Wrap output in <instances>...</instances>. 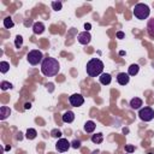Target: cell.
<instances>
[{"label": "cell", "instance_id": "obj_1", "mask_svg": "<svg viewBox=\"0 0 154 154\" xmlns=\"http://www.w3.org/2000/svg\"><path fill=\"white\" fill-rule=\"evenodd\" d=\"M59 70H60V65H59L58 60L54 58L47 57L41 63V72L46 77H53V76L58 75Z\"/></svg>", "mask_w": 154, "mask_h": 154}, {"label": "cell", "instance_id": "obj_2", "mask_svg": "<svg viewBox=\"0 0 154 154\" xmlns=\"http://www.w3.org/2000/svg\"><path fill=\"white\" fill-rule=\"evenodd\" d=\"M87 73L89 77H97V76H101L103 72V63L97 59V58H93L90 59L88 63H87Z\"/></svg>", "mask_w": 154, "mask_h": 154}, {"label": "cell", "instance_id": "obj_3", "mask_svg": "<svg viewBox=\"0 0 154 154\" xmlns=\"http://www.w3.org/2000/svg\"><path fill=\"white\" fill-rule=\"evenodd\" d=\"M149 13H150V10H149L148 5H146V4L138 2L134 7V16L137 19H140V20H143V19L148 18L149 17Z\"/></svg>", "mask_w": 154, "mask_h": 154}, {"label": "cell", "instance_id": "obj_4", "mask_svg": "<svg viewBox=\"0 0 154 154\" xmlns=\"http://www.w3.org/2000/svg\"><path fill=\"white\" fill-rule=\"evenodd\" d=\"M26 59H28V61H29L30 65H37V64L42 63L45 58H43V54H42L41 51H38V49H32V51H30V52L26 54Z\"/></svg>", "mask_w": 154, "mask_h": 154}, {"label": "cell", "instance_id": "obj_5", "mask_svg": "<svg viewBox=\"0 0 154 154\" xmlns=\"http://www.w3.org/2000/svg\"><path fill=\"white\" fill-rule=\"evenodd\" d=\"M138 117L143 122H150L154 118V109L152 107H148V106L147 107H143V108H140Z\"/></svg>", "mask_w": 154, "mask_h": 154}, {"label": "cell", "instance_id": "obj_6", "mask_svg": "<svg viewBox=\"0 0 154 154\" xmlns=\"http://www.w3.org/2000/svg\"><path fill=\"white\" fill-rule=\"evenodd\" d=\"M71 147V143L66 140V138H59L55 143V149L59 152V153H64V152H67L69 148Z\"/></svg>", "mask_w": 154, "mask_h": 154}, {"label": "cell", "instance_id": "obj_7", "mask_svg": "<svg viewBox=\"0 0 154 154\" xmlns=\"http://www.w3.org/2000/svg\"><path fill=\"white\" fill-rule=\"evenodd\" d=\"M69 101H70V103H71V106H73V107H79V106H82L83 103H84V97L81 95V94H72L70 97H69Z\"/></svg>", "mask_w": 154, "mask_h": 154}, {"label": "cell", "instance_id": "obj_8", "mask_svg": "<svg viewBox=\"0 0 154 154\" xmlns=\"http://www.w3.org/2000/svg\"><path fill=\"white\" fill-rule=\"evenodd\" d=\"M77 40L81 45H88L91 40V35L89 34V31H82L77 35Z\"/></svg>", "mask_w": 154, "mask_h": 154}, {"label": "cell", "instance_id": "obj_9", "mask_svg": "<svg viewBox=\"0 0 154 154\" xmlns=\"http://www.w3.org/2000/svg\"><path fill=\"white\" fill-rule=\"evenodd\" d=\"M117 81H118V83H119L120 85H125V84L129 83L130 77H129L128 73H125V72H120V73L117 75Z\"/></svg>", "mask_w": 154, "mask_h": 154}, {"label": "cell", "instance_id": "obj_10", "mask_svg": "<svg viewBox=\"0 0 154 154\" xmlns=\"http://www.w3.org/2000/svg\"><path fill=\"white\" fill-rule=\"evenodd\" d=\"M45 29H46V26H45V24H43L42 22H36V23L32 24V31H34V34H36V35L42 34V32L45 31Z\"/></svg>", "mask_w": 154, "mask_h": 154}, {"label": "cell", "instance_id": "obj_11", "mask_svg": "<svg viewBox=\"0 0 154 154\" xmlns=\"http://www.w3.org/2000/svg\"><path fill=\"white\" fill-rule=\"evenodd\" d=\"M64 123H72L75 120V113L72 111H66L61 117Z\"/></svg>", "mask_w": 154, "mask_h": 154}, {"label": "cell", "instance_id": "obj_12", "mask_svg": "<svg viewBox=\"0 0 154 154\" xmlns=\"http://www.w3.org/2000/svg\"><path fill=\"white\" fill-rule=\"evenodd\" d=\"M142 99H140V97H134V99H131L130 100V107L132 108V109H140L141 108V106H142Z\"/></svg>", "mask_w": 154, "mask_h": 154}, {"label": "cell", "instance_id": "obj_13", "mask_svg": "<svg viewBox=\"0 0 154 154\" xmlns=\"http://www.w3.org/2000/svg\"><path fill=\"white\" fill-rule=\"evenodd\" d=\"M99 81L101 84L103 85H108L111 82H112V76L109 73H102L100 77H99Z\"/></svg>", "mask_w": 154, "mask_h": 154}, {"label": "cell", "instance_id": "obj_14", "mask_svg": "<svg viewBox=\"0 0 154 154\" xmlns=\"http://www.w3.org/2000/svg\"><path fill=\"white\" fill-rule=\"evenodd\" d=\"M10 114H11L10 107H7V106H1V108H0V119H1V120H5Z\"/></svg>", "mask_w": 154, "mask_h": 154}, {"label": "cell", "instance_id": "obj_15", "mask_svg": "<svg viewBox=\"0 0 154 154\" xmlns=\"http://www.w3.org/2000/svg\"><path fill=\"white\" fill-rule=\"evenodd\" d=\"M96 128V124L93 122V120H88L85 124H84V131L88 132V134H91Z\"/></svg>", "mask_w": 154, "mask_h": 154}, {"label": "cell", "instance_id": "obj_16", "mask_svg": "<svg viewBox=\"0 0 154 154\" xmlns=\"http://www.w3.org/2000/svg\"><path fill=\"white\" fill-rule=\"evenodd\" d=\"M138 71H140V66H138L137 64H131V65L129 66L128 75H129V76H135V75L138 73Z\"/></svg>", "mask_w": 154, "mask_h": 154}, {"label": "cell", "instance_id": "obj_17", "mask_svg": "<svg viewBox=\"0 0 154 154\" xmlns=\"http://www.w3.org/2000/svg\"><path fill=\"white\" fill-rule=\"evenodd\" d=\"M102 141H103V135L101 132H97L91 136V142L95 144H100V143H102Z\"/></svg>", "mask_w": 154, "mask_h": 154}, {"label": "cell", "instance_id": "obj_18", "mask_svg": "<svg viewBox=\"0 0 154 154\" xmlns=\"http://www.w3.org/2000/svg\"><path fill=\"white\" fill-rule=\"evenodd\" d=\"M147 31H148L149 36L154 37V18L148 20V23H147Z\"/></svg>", "mask_w": 154, "mask_h": 154}, {"label": "cell", "instance_id": "obj_19", "mask_svg": "<svg viewBox=\"0 0 154 154\" xmlns=\"http://www.w3.org/2000/svg\"><path fill=\"white\" fill-rule=\"evenodd\" d=\"M36 136H37V131L35 129H28L25 132V137L28 140H34V138H36Z\"/></svg>", "mask_w": 154, "mask_h": 154}, {"label": "cell", "instance_id": "obj_20", "mask_svg": "<svg viewBox=\"0 0 154 154\" xmlns=\"http://www.w3.org/2000/svg\"><path fill=\"white\" fill-rule=\"evenodd\" d=\"M13 25H14V23H13V20H12L11 17H6L4 19V26L6 29H11V28H13Z\"/></svg>", "mask_w": 154, "mask_h": 154}, {"label": "cell", "instance_id": "obj_21", "mask_svg": "<svg viewBox=\"0 0 154 154\" xmlns=\"http://www.w3.org/2000/svg\"><path fill=\"white\" fill-rule=\"evenodd\" d=\"M10 70V64L7 61H1L0 63V71L1 73H6Z\"/></svg>", "mask_w": 154, "mask_h": 154}, {"label": "cell", "instance_id": "obj_22", "mask_svg": "<svg viewBox=\"0 0 154 154\" xmlns=\"http://www.w3.org/2000/svg\"><path fill=\"white\" fill-rule=\"evenodd\" d=\"M52 8L54 10V11H60L61 10V7H63V4L60 2V1H52Z\"/></svg>", "mask_w": 154, "mask_h": 154}, {"label": "cell", "instance_id": "obj_23", "mask_svg": "<svg viewBox=\"0 0 154 154\" xmlns=\"http://www.w3.org/2000/svg\"><path fill=\"white\" fill-rule=\"evenodd\" d=\"M22 45H23V37H22L20 35H17V36H16V40H14V46H16V48H20Z\"/></svg>", "mask_w": 154, "mask_h": 154}, {"label": "cell", "instance_id": "obj_24", "mask_svg": "<svg viewBox=\"0 0 154 154\" xmlns=\"http://www.w3.org/2000/svg\"><path fill=\"white\" fill-rule=\"evenodd\" d=\"M61 131L60 130H58V129H53L52 131H51V136L52 137H55V138H61Z\"/></svg>", "mask_w": 154, "mask_h": 154}, {"label": "cell", "instance_id": "obj_25", "mask_svg": "<svg viewBox=\"0 0 154 154\" xmlns=\"http://www.w3.org/2000/svg\"><path fill=\"white\" fill-rule=\"evenodd\" d=\"M0 87H1V89H2V90H7V89H11V88H12V84H11L10 82L2 81V82H1V84H0Z\"/></svg>", "mask_w": 154, "mask_h": 154}, {"label": "cell", "instance_id": "obj_26", "mask_svg": "<svg viewBox=\"0 0 154 154\" xmlns=\"http://www.w3.org/2000/svg\"><path fill=\"white\" fill-rule=\"evenodd\" d=\"M81 141L79 140H73L72 142H71V147L72 148H75V149H78V148H81Z\"/></svg>", "mask_w": 154, "mask_h": 154}, {"label": "cell", "instance_id": "obj_27", "mask_svg": "<svg viewBox=\"0 0 154 154\" xmlns=\"http://www.w3.org/2000/svg\"><path fill=\"white\" fill-rule=\"evenodd\" d=\"M125 152L129 153V154H131V153L135 152V147H134L132 144H126V146H125Z\"/></svg>", "mask_w": 154, "mask_h": 154}, {"label": "cell", "instance_id": "obj_28", "mask_svg": "<svg viewBox=\"0 0 154 154\" xmlns=\"http://www.w3.org/2000/svg\"><path fill=\"white\" fill-rule=\"evenodd\" d=\"M124 36H125V35H124L123 31H118V32H117V37H118V38H124Z\"/></svg>", "mask_w": 154, "mask_h": 154}, {"label": "cell", "instance_id": "obj_29", "mask_svg": "<svg viewBox=\"0 0 154 154\" xmlns=\"http://www.w3.org/2000/svg\"><path fill=\"white\" fill-rule=\"evenodd\" d=\"M90 28H91V25H90L89 23H85V24H84V29H85V31H89Z\"/></svg>", "mask_w": 154, "mask_h": 154}, {"label": "cell", "instance_id": "obj_30", "mask_svg": "<svg viewBox=\"0 0 154 154\" xmlns=\"http://www.w3.org/2000/svg\"><path fill=\"white\" fill-rule=\"evenodd\" d=\"M30 107H31V103H30V102H26V103L24 105V108H25V109H29Z\"/></svg>", "mask_w": 154, "mask_h": 154}, {"label": "cell", "instance_id": "obj_31", "mask_svg": "<svg viewBox=\"0 0 154 154\" xmlns=\"http://www.w3.org/2000/svg\"><path fill=\"white\" fill-rule=\"evenodd\" d=\"M93 154H100V153H99V150H94Z\"/></svg>", "mask_w": 154, "mask_h": 154}, {"label": "cell", "instance_id": "obj_32", "mask_svg": "<svg viewBox=\"0 0 154 154\" xmlns=\"http://www.w3.org/2000/svg\"><path fill=\"white\" fill-rule=\"evenodd\" d=\"M148 154H153V153H148Z\"/></svg>", "mask_w": 154, "mask_h": 154}, {"label": "cell", "instance_id": "obj_33", "mask_svg": "<svg viewBox=\"0 0 154 154\" xmlns=\"http://www.w3.org/2000/svg\"><path fill=\"white\" fill-rule=\"evenodd\" d=\"M126 154H129V153H126Z\"/></svg>", "mask_w": 154, "mask_h": 154}]
</instances>
